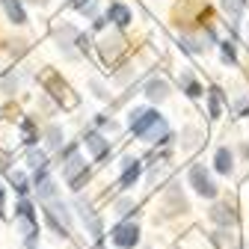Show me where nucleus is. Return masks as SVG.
<instances>
[{"instance_id": "nucleus-16", "label": "nucleus", "mask_w": 249, "mask_h": 249, "mask_svg": "<svg viewBox=\"0 0 249 249\" xmlns=\"http://www.w3.org/2000/svg\"><path fill=\"white\" fill-rule=\"evenodd\" d=\"M9 181H12V187H15L18 193H27V178H24L21 172H12V175H9Z\"/></svg>"}, {"instance_id": "nucleus-17", "label": "nucleus", "mask_w": 249, "mask_h": 249, "mask_svg": "<svg viewBox=\"0 0 249 249\" xmlns=\"http://www.w3.org/2000/svg\"><path fill=\"white\" fill-rule=\"evenodd\" d=\"M30 163H33L36 169H45V154L42 151H30Z\"/></svg>"}, {"instance_id": "nucleus-22", "label": "nucleus", "mask_w": 249, "mask_h": 249, "mask_svg": "<svg viewBox=\"0 0 249 249\" xmlns=\"http://www.w3.org/2000/svg\"><path fill=\"white\" fill-rule=\"evenodd\" d=\"M0 213H3V187H0Z\"/></svg>"}, {"instance_id": "nucleus-11", "label": "nucleus", "mask_w": 249, "mask_h": 249, "mask_svg": "<svg viewBox=\"0 0 249 249\" xmlns=\"http://www.w3.org/2000/svg\"><path fill=\"white\" fill-rule=\"evenodd\" d=\"M145 95H148L151 101H160V98H166V83H163V80H151Z\"/></svg>"}, {"instance_id": "nucleus-20", "label": "nucleus", "mask_w": 249, "mask_h": 249, "mask_svg": "<svg viewBox=\"0 0 249 249\" xmlns=\"http://www.w3.org/2000/svg\"><path fill=\"white\" fill-rule=\"evenodd\" d=\"M48 137H51V140H48L51 145H59V128H51V131H48Z\"/></svg>"}, {"instance_id": "nucleus-4", "label": "nucleus", "mask_w": 249, "mask_h": 249, "mask_svg": "<svg viewBox=\"0 0 249 249\" xmlns=\"http://www.w3.org/2000/svg\"><path fill=\"white\" fill-rule=\"evenodd\" d=\"M158 122V113H151V110H142V113H137L134 119H131V131L137 134V137H145L148 134V128Z\"/></svg>"}, {"instance_id": "nucleus-13", "label": "nucleus", "mask_w": 249, "mask_h": 249, "mask_svg": "<svg viewBox=\"0 0 249 249\" xmlns=\"http://www.w3.org/2000/svg\"><path fill=\"white\" fill-rule=\"evenodd\" d=\"M223 6H226V12H229L231 18H237V15L243 12V6H246V0H223Z\"/></svg>"}, {"instance_id": "nucleus-7", "label": "nucleus", "mask_w": 249, "mask_h": 249, "mask_svg": "<svg viewBox=\"0 0 249 249\" xmlns=\"http://www.w3.org/2000/svg\"><path fill=\"white\" fill-rule=\"evenodd\" d=\"M86 145H89V151L92 154H95V158H104V154H107V140L101 137V134H86Z\"/></svg>"}, {"instance_id": "nucleus-21", "label": "nucleus", "mask_w": 249, "mask_h": 249, "mask_svg": "<svg viewBox=\"0 0 249 249\" xmlns=\"http://www.w3.org/2000/svg\"><path fill=\"white\" fill-rule=\"evenodd\" d=\"M86 3H89V0H74V6H77V9H80V6H86Z\"/></svg>"}, {"instance_id": "nucleus-6", "label": "nucleus", "mask_w": 249, "mask_h": 249, "mask_svg": "<svg viewBox=\"0 0 249 249\" xmlns=\"http://www.w3.org/2000/svg\"><path fill=\"white\" fill-rule=\"evenodd\" d=\"M0 3H3V9H6L12 24H27V12L21 6V0H0Z\"/></svg>"}, {"instance_id": "nucleus-2", "label": "nucleus", "mask_w": 249, "mask_h": 249, "mask_svg": "<svg viewBox=\"0 0 249 249\" xmlns=\"http://www.w3.org/2000/svg\"><path fill=\"white\" fill-rule=\"evenodd\" d=\"M190 184L196 187V193L205 196V199H213V196H216V184L211 181V175H208L202 166H193V169H190Z\"/></svg>"}, {"instance_id": "nucleus-5", "label": "nucleus", "mask_w": 249, "mask_h": 249, "mask_svg": "<svg viewBox=\"0 0 249 249\" xmlns=\"http://www.w3.org/2000/svg\"><path fill=\"white\" fill-rule=\"evenodd\" d=\"M211 220L220 223V226H231V223H237V213H234V208H229V205H213V208H211Z\"/></svg>"}, {"instance_id": "nucleus-10", "label": "nucleus", "mask_w": 249, "mask_h": 249, "mask_svg": "<svg viewBox=\"0 0 249 249\" xmlns=\"http://www.w3.org/2000/svg\"><path fill=\"white\" fill-rule=\"evenodd\" d=\"M216 169H220L223 175L231 172V151H229V148H220V151H216Z\"/></svg>"}, {"instance_id": "nucleus-9", "label": "nucleus", "mask_w": 249, "mask_h": 249, "mask_svg": "<svg viewBox=\"0 0 249 249\" xmlns=\"http://www.w3.org/2000/svg\"><path fill=\"white\" fill-rule=\"evenodd\" d=\"M137 178H140V163H137V160H128V169H124V175H122L119 184H122V187H131Z\"/></svg>"}, {"instance_id": "nucleus-18", "label": "nucleus", "mask_w": 249, "mask_h": 249, "mask_svg": "<svg viewBox=\"0 0 249 249\" xmlns=\"http://www.w3.org/2000/svg\"><path fill=\"white\" fill-rule=\"evenodd\" d=\"M187 95H190V98H199V95H202L199 83H187Z\"/></svg>"}, {"instance_id": "nucleus-15", "label": "nucleus", "mask_w": 249, "mask_h": 249, "mask_svg": "<svg viewBox=\"0 0 249 249\" xmlns=\"http://www.w3.org/2000/svg\"><path fill=\"white\" fill-rule=\"evenodd\" d=\"M15 211H18V216H21V220H30V223H36V220H33V205H30V202H21Z\"/></svg>"}, {"instance_id": "nucleus-14", "label": "nucleus", "mask_w": 249, "mask_h": 249, "mask_svg": "<svg viewBox=\"0 0 249 249\" xmlns=\"http://www.w3.org/2000/svg\"><path fill=\"white\" fill-rule=\"evenodd\" d=\"M21 131H24V140H27L30 145L36 142V128H33V122H30V119H24V124H21Z\"/></svg>"}, {"instance_id": "nucleus-1", "label": "nucleus", "mask_w": 249, "mask_h": 249, "mask_svg": "<svg viewBox=\"0 0 249 249\" xmlns=\"http://www.w3.org/2000/svg\"><path fill=\"white\" fill-rule=\"evenodd\" d=\"M42 83H45V89L51 92V95L66 107V110H71V107H77V95H71V89H69V83L66 80H59V74L56 71H42Z\"/></svg>"}, {"instance_id": "nucleus-8", "label": "nucleus", "mask_w": 249, "mask_h": 249, "mask_svg": "<svg viewBox=\"0 0 249 249\" xmlns=\"http://www.w3.org/2000/svg\"><path fill=\"white\" fill-rule=\"evenodd\" d=\"M110 21H113L116 27H128V24H131V12H128V6L113 3V6H110Z\"/></svg>"}, {"instance_id": "nucleus-19", "label": "nucleus", "mask_w": 249, "mask_h": 249, "mask_svg": "<svg viewBox=\"0 0 249 249\" xmlns=\"http://www.w3.org/2000/svg\"><path fill=\"white\" fill-rule=\"evenodd\" d=\"M223 56H226V59H234V48H231V42H223Z\"/></svg>"}, {"instance_id": "nucleus-12", "label": "nucleus", "mask_w": 249, "mask_h": 249, "mask_svg": "<svg viewBox=\"0 0 249 249\" xmlns=\"http://www.w3.org/2000/svg\"><path fill=\"white\" fill-rule=\"evenodd\" d=\"M208 107H211V116H213V119L223 113V92L216 89V86L211 89V101H208Z\"/></svg>"}, {"instance_id": "nucleus-3", "label": "nucleus", "mask_w": 249, "mask_h": 249, "mask_svg": "<svg viewBox=\"0 0 249 249\" xmlns=\"http://www.w3.org/2000/svg\"><path fill=\"white\" fill-rule=\"evenodd\" d=\"M113 240H116V246H122V249H131V246H137V240H140V229H137L134 223H122V226L113 229Z\"/></svg>"}]
</instances>
